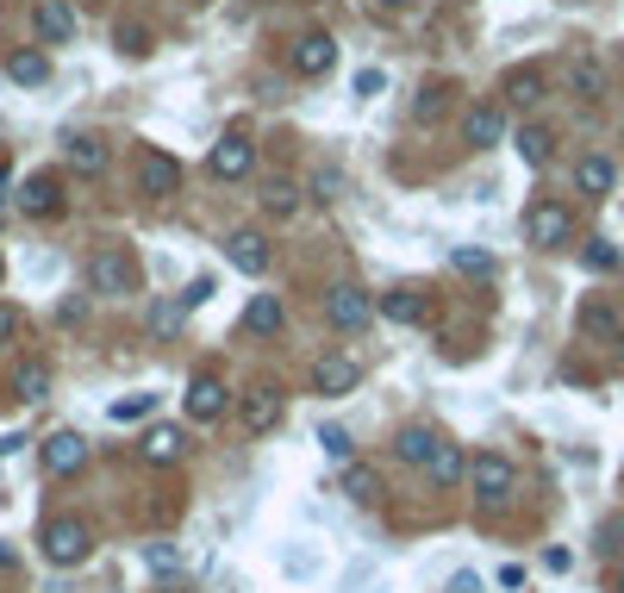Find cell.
Returning a JSON list of instances; mask_svg holds the SVG:
<instances>
[{"mask_svg": "<svg viewBox=\"0 0 624 593\" xmlns=\"http://www.w3.org/2000/svg\"><path fill=\"white\" fill-rule=\"evenodd\" d=\"M31 25H38L44 45H75V7L69 0H38V7H31Z\"/></svg>", "mask_w": 624, "mask_h": 593, "instance_id": "obj_13", "label": "cell"}, {"mask_svg": "<svg viewBox=\"0 0 624 593\" xmlns=\"http://www.w3.org/2000/svg\"><path fill=\"white\" fill-rule=\"evenodd\" d=\"M381 88H387V75H381V70H362V75H356V94H362V100H374Z\"/></svg>", "mask_w": 624, "mask_h": 593, "instance_id": "obj_38", "label": "cell"}, {"mask_svg": "<svg viewBox=\"0 0 624 593\" xmlns=\"http://www.w3.org/2000/svg\"><path fill=\"white\" fill-rule=\"evenodd\" d=\"M7 75H13L20 88H38V81H50V56L44 50H13V56H7Z\"/></svg>", "mask_w": 624, "mask_h": 593, "instance_id": "obj_24", "label": "cell"}, {"mask_svg": "<svg viewBox=\"0 0 624 593\" xmlns=\"http://www.w3.org/2000/svg\"><path fill=\"white\" fill-rule=\"evenodd\" d=\"M519 156L531 163V169H544L549 156H556V131H549V125H524V131H519Z\"/></svg>", "mask_w": 624, "mask_h": 593, "instance_id": "obj_26", "label": "cell"}, {"mask_svg": "<svg viewBox=\"0 0 624 593\" xmlns=\"http://www.w3.org/2000/svg\"><path fill=\"white\" fill-rule=\"evenodd\" d=\"M150 569L169 575V569H175V550H169V544H150Z\"/></svg>", "mask_w": 624, "mask_h": 593, "instance_id": "obj_40", "label": "cell"}, {"mask_svg": "<svg viewBox=\"0 0 624 593\" xmlns=\"http://www.w3.org/2000/svg\"><path fill=\"white\" fill-rule=\"evenodd\" d=\"M250 156H256L250 138L244 131H231V138H219V144L206 150V169L219 175V181H238V175H250Z\"/></svg>", "mask_w": 624, "mask_h": 593, "instance_id": "obj_12", "label": "cell"}, {"mask_svg": "<svg viewBox=\"0 0 624 593\" xmlns=\"http://www.w3.org/2000/svg\"><path fill=\"white\" fill-rule=\"evenodd\" d=\"M381 313L394 325H424V313H431V300L412 294V288H394V294H381Z\"/></svg>", "mask_w": 624, "mask_h": 593, "instance_id": "obj_23", "label": "cell"}, {"mask_svg": "<svg viewBox=\"0 0 624 593\" xmlns=\"http://www.w3.org/2000/svg\"><path fill=\"white\" fill-rule=\"evenodd\" d=\"M13 206H20L25 219H56V213H63V181H56V175H25V188L13 194Z\"/></svg>", "mask_w": 624, "mask_h": 593, "instance_id": "obj_8", "label": "cell"}, {"mask_svg": "<svg viewBox=\"0 0 624 593\" xmlns=\"http://www.w3.org/2000/svg\"><path fill=\"white\" fill-rule=\"evenodd\" d=\"M469 488H474L481 506H506V500L519 494V469H512L499 450H481V456L469 463Z\"/></svg>", "mask_w": 624, "mask_h": 593, "instance_id": "obj_1", "label": "cell"}, {"mask_svg": "<svg viewBox=\"0 0 624 593\" xmlns=\"http://www.w3.org/2000/svg\"><path fill=\"white\" fill-rule=\"evenodd\" d=\"M156 413V394H125V400H113V425H138V419H150Z\"/></svg>", "mask_w": 624, "mask_h": 593, "instance_id": "obj_32", "label": "cell"}, {"mask_svg": "<svg viewBox=\"0 0 624 593\" xmlns=\"http://www.w3.org/2000/svg\"><path fill=\"white\" fill-rule=\"evenodd\" d=\"M225 381L219 375H194L188 381V419H200V425H213V419H225Z\"/></svg>", "mask_w": 624, "mask_h": 593, "instance_id": "obj_14", "label": "cell"}, {"mask_svg": "<svg viewBox=\"0 0 624 593\" xmlns=\"http://www.w3.org/2000/svg\"><path fill=\"white\" fill-rule=\"evenodd\" d=\"M612 181H619V169H612V156H581V163H574V188H581V194H612Z\"/></svg>", "mask_w": 624, "mask_h": 593, "instance_id": "obj_22", "label": "cell"}, {"mask_svg": "<svg viewBox=\"0 0 624 593\" xmlns=\"http://www.w3.org/2000/svg\"><path fill=\"white\" fill-rule=\"evenodd\" d=\"M13 394H20V400H44L50 394V363H44V356H31V363L13 369Z\"/></svg>", "mask_w": 624, "mask_h": 593, "instance_id": "obj_25", "label": "cell"}, {"mask_svg": "<svg viewBox=\"0 0 624 593\" xmlns=\"http://www.w3.org/2000/svg\"><path fill=\"white\" fill-rule=\"evenodd\" d=\"M294 75H306V81H319V75L338 70V38L331 31H306V38H294Z\"/></svg>", "mask_w": 624, "mask_h": 593, "instance_id": "obj_7", "label": "cell"}, {"mask_svg": "<svg viewBox=\"0 0 624 593\" xmlns=\"http://www.w3.org/2000/svg\"><path fill=\"white\" fill-rule=\"evenodd\" d=\"M449 593H481V575H456V581H449Z\"/></svg>", "mask_w": 624, "mask_h": 593, "instance_id": "obj_41", "label": "cell"}, {"mask_svg": "<svg viewBox=\"0 0 624 593\" xmlns=\"http://www.w3.org/2000/svg\"><path fill=\"white\" fill-rule=\"evenodd\" d=\"M225 256H231L238 275H269V263H275V250L263 231H231V238H225Z\"/></svg>", "mask_w": 624, "mask_h": 593, "instance_id": "obj_10", "label": "cell"}, {"mask_svg": "<svg viewBox=\"0 0 624 593\" xmlns=\"http://www.w3.org/2000/svg\"><path fill=\"white\" fill-rule=\"evenodd\" d=\"M175 188H181V163H175L169 150H138V194L169 200Z\"/></svg>", "mask_w": 624, "mask_h": 593, "instance_id": "obj_6", "label": "cell"}, {"mask_svg": "<svg viewBox=\"0 0 624 593\" xmlns=\"http://www.w3.org/2000/svg\"><path fill=\"white\" fill-rule=\"evenodd\" d=\"M569 231H574V213L562 200H531V206H524V238H531V244L556 250V244H569Z\"/></svg>", "mask_w": 624, "mask_h": 593, "instance_id": "obj_4", "label": "cell"}, {"mask_svg": "<svg viewBox=\"0 0 624 593\" xmlns=\"http://www.w3.org/2000/svg\"><path fill=\"white\" fill-rule=\"evenodd\" d=\"M294 206H300V188H294V181H281V175H275L269 188H263V213H275V219H288Z\"/></svg>", "mask_w": 624, "mask_h": 593, "instance_id": "obj_31", "label": "cell"}, {"mask_svg": "<svg viewBox=\"0 0 624 593\" xmlns=\"http://www.w3.org/2000/svg\"><path fill=\"white\" fill-rule=\"evenodd\" d=\"M25 331V319H20V306H0V344H13Z\"/></svg>", "mask_w": 624, "mask_h": 593, "instance_id": "obj_37", "label": "cell"}, {"mask_svg": "<svg viewBox=\"0 0 624 593\" xmlns=\"http://www.w3.org/2000/svg\"><path fill=\"white\" fill-rule=\"evenodd\" d=\"M412 113H419V119H437V113H444V94H437V88L419 94V100H412Z\"/></svg>", "mask_w": 624, "mask_h": 593, "instance_id": "obj_39", "label": "cell"}, {"mask_svg": "<svg viewBox=\"0 0 624 593\" xmlns=\"http://www.w3.org/2000/svg\"><path fill=\"white\" fill-rule=\"evenodd\" d=\"M612 356H619V363H624V331H619V344H612Z\"/></svg>", "mask_w": 624, "mask_h": 593, "instance_id": "obj_42", "label": "cell"}, {"mask_svg": "<svg viewBox=\"0 0 624 593\" xmlns=\"http://www.w3.org/2000/svg\"><path fill=\"white\" fill-rule=\"evenodd\" d=\"M281 413H288V406H281L275 388H250V394L238 400V425H244L250 438H269L275 425H281Z\"/></svg>", "mask_w": 624, "mask_h": 593, "instance_id": "obj_9", "label": "cell"}, {"mask_svg": "<svg viewBox=\"0 0 624 593\" xmlns=\"http://www.w3.org/2000/svg\"><path fill=\"white\" fill-rule=\"evenodd\" d=\"M569 94H581L587 106L606 100V63H599V56H574L569 63Z\"/></svg>", "mask_w": 624, "mask_h": 593, "instance_id": "obj_19", "label": "cell"}, {"mask_svg": "<svg viewBox=\"0 0 624 593\" xmlns=\"http://www.w3.org/2000/svg\"><path fill=\"white\" fill-rule=\"evenodd\" d=\"M506 100L512 106H537L544 100V70H512L506 75Z\"/></svg>", "mask_w": 624, "mask_h": 593, "instance_id": "obj_29", "label": "cell"}, {"mask_svg": "<svg viewBox=\"0 0 624 593\" xmlns=\"http://www.w3.org/2000/svg\"><path fill=\"white\" fill-rule=\"evenodd\" d=\"M612 593H624V575H619V588H612Z\"/></svg>", "mask_w": 624, "mask_h": 593, "instance_id": "obj_45", "label": "cell"}, {"mask_svg": "<svg viewBox=\"0 0 624 593\" xmlns=\"http://www.w3.org/2000/svg\"><path fill=\"white\" fill-rule=\"evenodd\" d=\"M356 506H374V494H381V481H374V469H362V463H349L344 469V481H338Z\"/></svg>", "mask_w": 624, "mask_h": 593, "instance_id": "obj_30", "label": "cell"}, {"mask_svg": "<svg viewBox=\"0 0 624 593\" xmlns=\"http://www.w3.org/2000/svg\"><path fill=\"white\" fill-rule=\"evenodd\" d=\"M424 481L431 488H456V481H469V456L456 444H437L431 450V463H424Z\"/></svg>", "mask_w": 624, "mask_h": 593, "instance_id": "obj_20", "label": "cell"}, {"mask_svg": "<svg viewBox=\"0 0 624 593\" xmlns=\"http://www.w3.org/2000/svg\"><path fill=\"white\" fill-rule=\"evenodd\" d=\"M356 381H362V363H356L349 350H331V356H319V369H313V388H319V394H331V400L349 394Z\"/></svg>", "mask_w": 624, "mask_h": 593, "instance_id": "obj_11", "label": "cell"}, {"mask_svg": "<svg viewBox=\"0 0 624 593\" xmlns=\"http://www.w3.org/2000/svg\"><path fill=\"white\" fill-rule=\"evenodd\" d=\"M374 7H387V13H394V7H406V0H374Z\"/></svg>", "mask_w": 624, "mask_h": 593, "instance_id": "obj_43", "label": "cell"}, {"mask_svg": "<svg viewBox=\"0 0 624 593\" xmlns=\"http://www.w3.org/2000/svg\"><path fill=\"white\" fill-rule=\"evenodd\" d=\"M88 281H94V294L106 300H125V294H138V256L131 250H94V263H88Z\"/></svg>", "mask_w": 624, "mask_h": 593, "instance_id": "obj_2", "label": "cell"}, {"mask_svg": "<svg viewBox=\"0 0 624 593\" xmlns=\"http://www.w3.org/2000/svg\"><path fill=\"white\" fill-rule=\"evenodd\" d=\"M0 281H7V256H0Z\"/></svg>", "mask_w": 624, "mask_h": 593, "instance_id": "obj_44", "label": "cell"}, {"mask_svg": "<svg viewBox=\"0 0 624 593\" xmlns=\"http://www.w3.org/2000/svg\"><path fill=\"white\" fill-rule=\"evenodd\" d=\"M63 156H69L75 175H106V138H94V131H69Z\"/></svg>", "mask_w": 624, "mask_h": 593, "instance_id": "obj_17", "label": "cell"}, {"mask_svg": "<svg viewBox=\"0 0 624 593\" xmlns=\"http://www.w3.org/2000/svg\"><path fill=\"white\" fill-rule=\"evenodd\" d=\"M462 138H469L474 150H487L506 138V113H499L494 100H481V106H469V119H462Z\"/></svg>", "mask_w": 624, "mask_h": 593, "instance_id": "obj_18", "label": "cell"}, {"mask_svg": "<svg viewBox=\"0 0 624 593\" xmlns=\"http://www.w3.org/2000/svg\"><path fill=\"white\" fill-rule=\"evenodd\" d=\"M88 463V438L81 431H56V438H44V469L50 475H75Z\"/></svg>", "mask_w": 624, "mask_h": 593, "instance_id": "obj_15", "label": "cell"}, {"mask_svg": "<svg viewBox=\"0 0 624 593\" xmlns=\"http://www.w3.org/2000/svg\"><path fill=\"white\" fill-rule=\"evenodd\" d=\"M138 456H144L150 469H169L175 456H181V431H175V425H150L144 444H138Z\"/></svg>", "mask_w": 624, "mask_h": 593, "instance_id": "obj_21", "label": "cell"}, {"mask_svg": "<svg viewBox=\"0 0 624 593\" xmlns=\"http://www.w3.org/2000/svg\"><path fill=\"white\" fill-rule=\"evenodd\" d=\"M319 450L344 463V456H349V431H344V425H324V431H319Z\"/></svg>", "mask_w": 624, "mask_h": 593, "instance_id": "obj_36", "label": "cell"}, {"mask_svg": "<svg viewBox=\"0 0 624 593\" xmlns=\"http://www.w3.org/2000/svg\"><path fill=\"white\" fill-rule=\"evenodd\" d=\"M244 331H256V338H269V331H281V300L275 294H256L244 306Z\"/></svg>", "mask_w": 624, "mask_h": 593, "instance_id": "obj_27", "label": "cell"}, {"mask_svg": "<svg viewBox=\"0 0 624 593\" xmlns=\"http://www.w3.org/2000/svg\"><path fill=\"white\" fill-rule=\"evenodd\" d=\"M374 306H381V300H374V294H362L356 281H338V288L324 294V319L338 325V331H362V325L374 319Z\"/></svg>", "mask_w": 624, "mask_h": 593, "instance_id": "obj_5", "label": "cell"}, {"mask_svg": "<svg viewBox=\"0 0 624 593\" xmlns=\"http://www.w3.org/2000/svg\"><path fill=\"white\" fill-rule=\"evenodd\" d=\"M449 263H456L462 275H494V256H487V250H469V244L449 250Z\"/></svg>", "mask_w": 624, "mask_h": 593, "instance_id": "obj_34", "label": "cell"}, {"mask_svg": "<svg viewBox=\"0 0 624 593\" xmlns=\"http://www.w3.org/2000/svg\"><path fill=\"white\" fill-rule=\"evenodd\" d=\"M113 38H119V50H125V56H150V50H156V45H150V31H144V25H119Z\"/></svg>", "mask_w": 624, "mask_h": 593, "instance_id": "obj_35", "label": "cell"}, {"mask_svg": "<svg viewBox=\"0 0 624 593\" xmlns=\"http://www.w3.org/2000/svg\"><path fill=\"white\" fill-rule=\"evenodd\" d=\"M0 219H7V200H0Z\"/></svg>", "mask_w": 624, "mask_h": 593, "instance_id": "obj_46", "label": "cell"}, {"mask_svg": "<svg viewBox=\"0 0 624 593\" xmlns=\"http://www.w3.org/2000/svg\"><path fill=\"white\" fill-rule=\"evenodd\" d=\"M38 544H44L50 569H75V563H88V544H94V538H88V525L81 519H50Z\"/></svg>", "mask_w": 624, "mask_h": 593, "instance_id": "obj_3", "label": "cell"}, {"mask_svg": "<svg viewBox=\"0 0 624 593\" xmlns=\"http://www.w3.org/2000/svg\"><path fill=\"white\" fill-rule=\"evenodd\" d=\"M619 263H624V256H619V244H612V238H594V244H587V269L612 275Z\"/></svg>", "mask_w": 624, "mask_h": 593, "instance_id": "obj_33", "label": "cell"}, {"mask_svg": "<svg viewBox=\"0 0 624 593\" xmlns=\"http://www.w3.org/2000/svg\"><path fill=\"white\" fill-rule=\"evenodd\" d=\"M574 325H581V338H587V344H619V331H624V319L606 306V300H587V306L574 313Z\"/></svg>", "mask_w": 624, "mask_h": 593, "instance_id": "obj_16", "label": "cell"}, {"mask_svg": "<svg viewBox=\"0 0 624 593\" xmlns=\"http://www.w3.org/2000/svg\"><path fill=\"white\" fill-rule=\"evenodd\" d=\"M444 444V438H431V431H419V425H406V431H399V463H412V469H424V463H431V450Z\"/></svg>", "mask_w": 624, "mask_h": 593, "instance_id": "obj_28", "label": "cell"}]
</instances>
